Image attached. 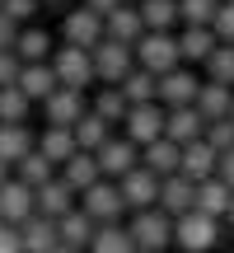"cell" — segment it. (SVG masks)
Masks as SVG:
<instances>
[{"instance_id": "f1b7e54d", "label": "cell", "mask_w": 234, "mask_h": 253, "mask_svg": "<svg viewBox=\"0 0 234 253\" xmlns=\"http://www.w3.org/2000/svg\"><path fill=\"white\" fill-rule=\"evenodd\" d=\"M14 56L24 66H38V61H52V38L42 28H19V42H14Z\"/></svg>"}, {"instance_id": "7dc6e473", "label": "cell", "mask_w": 234, "mask_h": 253, "mask_svg": "<svg viewBox=\"0 0 234 253\" xmlns=\"http://www.w3.org/2000/svg\"><path fill=\"white\" fill-rule=\"evenodd\" d=\"M5 178H9V164H0V183H5Z\"/></svg>"}, {"instance_id": "44dd1931", "label": "cell", "mask_w": 234, "mask_h": 253, "mask_svg": "<svg viewBox=\"0 0 234 253\" xmlns=\"http://www.w3.org/2000/svg\"><path fill=\"white\" fill-rule=\"evenodd\" d=\"M19 239H24V253H52V249H61L56 220H47V216H28L24 225H19Z\"/></svg>"}, {"instance_id": "4316f807", "label": "cell", "mask_w": 234, "mask_h": 253, "mask_svg": "<svg viewBox=\"0 0 234 253\" xmlns=\"http://www.w3.org/2000/svg\"><path fill=\"white\" fill-rule=\"evenodd\" d=\"M33 150H38V141H33V131H28L24 122H19V126L0 122V164H19L24 155H33Z\"/></svg>"}, {"instance_id": "d590c367", "label": "cell", "mask_w": 234, "mask_h": 253, "mask_svg": "<svg viewBox=\"0 0 234 253\" xmlns=\"http://www.w3.org/2000/svg\"><path fill=\"white\" fill-rule=\"evenodd\" d=\"M28 108H33V99H28L19 84H5V89H0V122L5 126H19L28 118Z\"/></svg>"}, {"instance_id": "d4e9b609", "label": "cell", "mask_w": 234, "mask_h": 253, "mask_svg": "<svg viewBox=\"0 0 234 253\" xmlns=\"http://www.w3.org/2000/svg\"><path fill=\"white\" fill-rule=\"evenodd\" d=\"M230 108H234V89L201 80V89H197V113H201V118H206V122H220V118H230Z\"/></svg>"}, {"instance_id": "bcb514c9", "label": "cell", "mask_w": 234, "mask_h": 253, "mask_svg": "<svg viewBox=\"0 0 234 253\" xmlns=\"http://www.w3.org/2000/svg\"><path fill=\"white\" fill-rule=\"evenodd\" d=\"M216 178H225L230 188H234V150H225V155H220V169H216Z\"/></svg>"}, {"instance_id": "f6af8a7d", "label": "cell", "mask_w": 234, "mask_h": 253, "mask_svg": "<svg viewBox=\"0 0 234 253\" xmlns=\"http://www.w3.org/2000/svg\"><path fill=\"white\" fill-rule=\"evenodd\" d=\"M80 5H84V9H94V14H99V19H108L113 9L122 5V0H80Z\"/></svg>"}, {"instance_id": "f5cc1de1", "label": "cell", "mask_w": 234, "mask_h": 253, "mask_svg": "<svg viewBox=\"0 0 234 253\" xmlns=\"http://www.w3.org/2000/svg\"><path fill=\"white\" fill-rule=\"evenodd\" d=\"M136 253H145V249H136Z\"/></svg>"}, {"instance_id": "4dcf8cb0", "label": "cell", "mask_w": 234, "mask_h": 253, "mask_svg": "<svg viewBox=\"0 0 234 253\" xmlns=\"http://www.w3.org/2000/svg\"><path fill=\"white\" fill-rule=\"evenodd\" d=\"M216 33H211V28H183V33H178V56H183V61H201V66H206V56L211 52H216Z\"/></svg>"}, {"instance_id": "277c9868", "label": "cell", "mask_w": 234, "mask_h": 253, "mask_svg": "<svg viewBox=\"0 0 234 253\" xmlns=\"http://www.w3.org/2000/svg\"><path fill=\"white\" fill-rule=\"evenodd\" d=\"M216 239H220V220H216V216L188 211V216L173 220V244L188 249V253H206V249H216Z\"/></svg>"}, {"instance_id": "52a82bcc", "label": "cell", "mask_w": 234, "mask_h": 253, "mask_svg": "<svg viewBox=\"0 0 234 253\" xmlns=\"http://www.w3.org/2000/svg\"><path fill=\"white\" fill-rule=\"evenodd\" d=\"M122 136L136 145H150L164 136V103H136V108H126L122 118Z\"/></svg>"}, {"instance_id": "f546056e", "label": "cell", "mask_w": 234, "mask_h": 253, "mask_svg": "<svg viewBox=\"0 0 234 253\" xmlns=\"http://www.w3.org/2000/svg\"><path fill=\"white\" fill-rule=\"evenodd\" d=\"M38 150H42L52 164H66L80 145H75V131H71V126H47V131L38 136Z\"/></svg>"}, {"instance_id": "603a6c76", "label": "cell", "mask_w": 234, "mask_h": 253, "mask_svg": "<svg viewBox=\"0 0 234 253\" xmlns=\"http://www.w3.org/2000/svg\"><path fill=\"white\" fill-rule=\"evenodd\" d=\"M230 202H234V188H230L225 178H206V183H197V211H201V216L225 220V216H230Z\"/></svg>"}, {"instance_id": "74e56055", "label": "cell", "mask_w": 234, "mask_h": 253, "mask_svg": "<svg viewBox=\"0 0 234 253\" xmlns=\"http://www.w3.org/2000/svg\"><path fill=\"white\" fill-rule=\"evenodd\" d=\"M126 108H131V103L122 99V89H117V84H103L99 99H94V113H99L103 122H122V118H126Z\"/></svg>"}, {"instance_id": "816d5d0a", "label": "cell", "mask_w": 234, "mask_h": 253, "mask_svg": "<svg viewBox=\"0 0 234 253\" xmlns=\"http://www.w3.org/2000/svg\"><path fill=\"white\" fill-rule=\"evenodd\" d=\"M230 122H234V108H230Z\"/></svg>"}, {"instance_id": "ba28073f", "label": "cell", "mask_w": 234, "mask_h": 253, "mask_svg": "<svg viewBox=\"0 0 234 253\" xmlns=\"http://www.w3.org/2000/svg\"><path fill=\"white\" fill-rule=\"evenodd\" d=\"M80 211H89L99 225H108V220H122V211H126L122 188H117L113 178H99L89 192H80Z\"/></svg>"}, {"instance_id": "7c38bea8", "label": "cell", "mask_w": 234, "mask_h": 253, "mask_svg": "<svg viewBox=\"0 0 234 253\" xmlns=\"http://www.w3.org/2000/svg\"><path fill=\"white\" fill-rule=\"evenodd\" d=\"M159 211L164 216H188V211H197V183L183 178V173H169V178H159Z\"/></svg>"}, {"instance_id": "9a60e30c", "label": "cell", "mask_w": 234, "mask_h": 253, "mask_svg": "<svg viewBox=\"0 0 234 253\" xmlns=\"http://www.w3.org/2000/svg\"><path fill=\"white\" fill-rule=\"evenodd\" d=\"M164 136L178 145H192L206 136V118L197 113V103H188V108H164Z\"/></svg>"}, {"instance_id": "5b68a950", "label": "cell", "mask_w": 234, "mask_h": 253, "mask_svg": "<svg viewBox=\"0 0 234 253\" xmlns=\"http://www.w3.org/2000/svg\"><path fill=\"white\" fill-rule=\"evenodd\" d=\"M131 71H136V47L113 42V38H103V42L94 47V75H99L103 84H122Z\"/></svg>"}, {"instance_id": "8992f818", "label": "cell", "mask_w": 234, "mask_h": 253, "mask_svg": "<svg viewBox=\"0 0 234 253\" xmlns=\"http://www.w3.org/2000/svg\"><path fill=\"white\" fill-rule=\"evenodd\" d=\"M94 160H99V169H103V178H126V173L141 164V145L136 141H126V136H108V141L94 150Z\"/></svg>"}, {"instance_id": "ac0fdd59", "label": "cell", "mask_w": 234, "mask_h": 253, "mask_svg": "<svg viewBox=\"0 0 234 253\" xmlns=\"http://www.w3.org/2000/svg\"><path fill=\"white\" fill-rule=\"evenodd\" d=\"M103 38H113V42H126L136 47L145 38V24H141V9L136 5H117L108 19H103Z\"/></svg>"}, {"instance_id": "c3c4849f", "label": "cell", "mask_w": 234, "mask_h": 253, "mask_svg": "<svg viewBox=\"0 0 234 253\" xmlns=\"http://www.w3.org/2000/svg\"><path fill=\"white\" fill-rule=\"evenodd\" d=\"M52 253H80V249H52Z\"/></svg>"}, {"instance_id": "836d02e7", "label": "cell", "mask_w": 234, "mask_h": 253, "mask_svg": "<svg viewBox=\"0 0 234 253\" xmlns=\"http://www.w3.org/2000/svg\"><path fill=\"white\" fill-rule=\"evenodd\" d=\"M206 80H211V84H225V89H234V42H220L216 52L206 56Z\"/></svg>"}, {"instance_id": "ffe728a7", "label": "cell", "mask_w": 234, "mask_h": 253, "mask_svg": "<svg viewBox=\"0 0 234 253\" xmlns=\"http://www.w3.org/2000/svg\"><path fill=\"white\" fill-rule=\"evenodd\" d=\"M141 164L150 173H159V178H169V173H178V164H183V145L169 141V136H159V141L141 145Z\"/></svg>"}, {"instance_id": "d6986e66", "label": "cell", "mask_w": 234, "mask_h": 253, "mask_svg": "<svg viewBox=\"0 0 234 253\" xmlns=\"http://www.w3.org/2000/svg\"><path fill=\"white\" fill-rule=\"evenodd\" d=\"M42 108H47V126H75L84 113H89V108H84V94L80 89H66V84L42 103Z\"/></svg>"}, {"instance_id": "e0dca14e", "label": "cell", "mask_w": 234, "mask_h": 253, "mask_svg": "<svg viewBox=\"0 0 234 253\" xmlns=\"http://www.w3.org/2000/svg\"><path fill=\"white\" fill-rule=\"evenodd\" d=\"M56 235H61V249H80V253H84V249L94 244V235H99V220H94L89 211L75 207L71 216L56 220Z\"/></svg>"}, {"instance_id": "7bdbcfd3", "label": "cell", "mask_w": 234, "mask_h": 253, "mask_svg": "<svg viewBox=\"0 0 234 253\" xmlns=\"http://www.w3.org/2000/svg\"><path fill=\"white\" fill-rule=\"evenodd\" d=\"M0 253H24V239H19V225H5V220H0Z\"/></svg>"}, {"instance_id": "30bf717a", "label": "cell", "mask_w": 234, "mask_h": 253, "mask_svg": "<svg viewBox=\"0 0 234 253\" xmlns=\"http://www.w3.org/2000/svg\"><path fill=\"white\" fill-rule=\"evenodd\" d=\"M28 216H38V197L24 178H5L0 183V220L5 225H24Z\"/></svg>"}, {"instance_id": "6da1fadb", "label": "cell", "mask_w": 234, "mask_h": 253, "mask_svg": "<svg viewBox=\"0 0 234 253\" xmlns=\"http://www.w3.org/2000/svg\"><path fill=\"white\" fill-rule=\"evenodd\" d=\"M136 66L150 75H169L183 66L178 56V33H145L141 42H136Z\"/></svg>"}, {"instance_id": "8d00e7d4", "label": "cell", "mask_w": 234, "mask_h": 253, "mask_svg": "<svg viewBox=\"0 0 234 253\" xmlns=\"http://www.w3.org/2000/svg\"><path fill=\"white\" fill-rule=\"evenodd\" d=\"M19 178H24L28 188H42V183L56 178V164L47 160L42 150H33V155H24V160H19Z\"/></svg>"}, {"instance_id": "484cf974", "label": "cell", "mask_w": 234, "mask_h": 253, "mask_svg": "<svg viewBox=\"0 0 234 253\" xmlns=\"http://www.w3.org/2000/svg\"><path fill=\"white\" fill-rule=\"evenodd\" d=\"M141 24L145 33H173L178 28V0H141Z\"/></svg>"}, {"instance_id": "f907efd6", "label": "cell", "mask_w": 234, "mask_h": 253, "mask_svg": "<svg viewBox=\"0 0 234 253\" xmlns=\"http://www.w3.org/2000/svg\"><path fill=\"white\" fill-rule=\"evenodd\" d=\"M230 220H234V202H230Z\"/></svg>"}, {"instance_id": "3957f363", "label": "cell", "mask_w": 234, "mask_h": 253, "mask_svg": "<svg viewBox=\"0 0 234 253\" xmlns=\"http://www.w3.org/2000/svg\"><path fill=\"white\" fill-rule=\"evenodd\" d=\"M52 71H56V84L80 89V94H84V84H89V80H99V75H94V52L71 47V42H61V47L52 52Z\"/></svg>"}, {"instance_id": "cb8c5ba5", "label": "cell", "mask_w": 234, "mask_h": 253, "mask_svg": "<svg viewBox=\"0 0 234 253\" xmlns=\"http://www.w3.org/2000/svg\"><path fill=\"white\" fill-rule=\"evenodd\" d=\"M61 178H66V183H71V188H75V192H89V188H94V183H99V178H103V169H99V160H94V155H89V150H75V155H71V160H66V164H61Z\"/></svg>"}, {"instance_id": "83f0119b", "label": "cell", "mask_w": 234, "mask_h": 253, "mask_svg": "<svg viewBox=\"0 0 234 253\" xmlns=\"http://www.w3.org/2000/svg\"><path fill=\"white\" fill-rule=\"evenodd\" d=\"M117 89H122V99L131 103V108H136V103H159V75H150V71H141V66H136V71L117 84Z\"/></svg>"}, {"instance_id": "ab89813d", "label": "cell", "mask_w": 234, "mask_h": 253, "mask_svg": "<svg viewBox=\"0 0 234 253\" xmlns=\"http://www.w3.org/2000/svg\"><path fill=\"white\" fill-rule=\"evenodd\" d=\"M211 33H216V42H234V0H220Z\"/></svg>"}, {"instance_id": "8fae6325", "label": "cell", "mask_w": 234, "mask_h": 253, "mask_svg": "<svg viewBox=\"0 0 234 253\" xmlns=\"http://www.w3.org/2000/svg\"><path fill=\"white\" fill-rule=\"evenodd\" d=\"M61 38H66L71 47H84V52H94V47L103 42V19L94 14V9L75 5L71 14H66V24H61Z\"/></svg>"}, {"instance_id": "2e32d148", "label": "cell", "mask_w": 234, "mask_h": 253, "mask_svg": "<svg viewBox=\"0 0 234 253\" xmlns=\"http://www.w3.org/2000/svg\"><path fill=\"white\" fill-rule=\"evenodd\" d=\"M216 169H220V155L206 145V136H201V141H192V145H183V164H178L183 178L206 183V178H216Z\"/></svg>"}, {"instance_id": "e575fe53", "label": "cell", "mask_w": 234, "mask_h": 253, "mask_svg": "<svg viewBox=\"0 0 234 253\" xmlns=\"http://www.w3.org/2000/svg\"><path fill=\"white\" fill-rule=\"evenodd\" d=\"M220 0H178V24L183 28H211Z\"/></svg>"}, {"instance_id": "60d3db41", "label": "cell", "mask_w": 234, "mask_h": 253, "mask_svg": "<svg viewBox=\"0 0 234 253\" xmlns=\"http://www.w3.org/2000/svg\"><path fill=\"white\" fill-rule=\"evenodd\" d=\"M0 14L14 19L19 28H28V19L38 14V0H0Z\"/></svg>"}, {"instance_id": "7a4b0ae2", "label": "cell", "mask_w": 234, "mask_h": 253, "mask_svg": "<svg viewBox=\"0 0 234 253\" xmlns=\"http://www.w3.org/2000/svg\"><path fill=\"white\" fill-rule=\"evenodd\" d=\"M126 230H131V244H136V249H145V253H164V249L173 244V216H164L159 207L136 211Z\"/></svg>"}, {"instance_id": "9c48e42d", "label": "cell", "mask_w": 234, "mask_h": 253, "mask_svg": "<svg viewBox=\"0 0 234 253\" xmlns=\"http://www.w3.org/2000/svg\"><path fill=\"white\" fill-rule=\"evenodd\" d=\"M117 188H122L126 211H150V207H159V173H150L145 164H136L126 178H117Z\"/></svg>"}, {"instance_id": "4fadbf2b", "label": "cell", "mask_w": 234, "mask_h": 253, "mask_svg": "<svg viewBox=\"0 0 234 253\" xmlns=\"http://www.w3.org/2000/svg\"><path fill=\"white\" fill-rule=\"evenodd\" d=\"M33 197H38V216H47V220H61V216H71L75 211V197L80 192L71 188V183L56 173L52 183H42V188H33Z\"/></svg>"}, {"instance_id": "5bb4252c", "label": "cell", "mask_w": 234, "mask_h": 253, "mask_svg": "<svg viewBox=\"0 0 234 253\" xmlns=\"http://www.w3.org/2000/svg\"><path fill=\"white\" fill-rule=\"evenodd\" d=\"M197 89H201V80H197V71H188V66L159 75V103L164 108H188V103H197Z\"/></svg>"}, {"instance_id": "b9f144b4", "label": "cell", "mask_w": 234, "mask_h": 253, "mask_svg": "<svg viewBox=\"0 0 234 253\" xmlns=\"http://www.w3.org/2000/svg\"><path fill=\"white\" fill-rule=\"evenodd\" d=\"M19 71H24V61L14 52H0V89L5 84H19Z\"/></svg>"}, {"instance_id": "7402d4cb", "label": "cell", "mask_w": 234, "mask_h": 253, "mask_svg": "<svg viewBox=\"0 0 234 253\" xmlns=\"http://www.w3.org/2000/svg\"><path fill=\"white\" fill-rule=\"evenodd\" d=\"M19 89L28 94L33 103H47L61 84H56V71H52V61H38V66H24L19 71Z\"/></svg>"}, {"instance_id": "d6a6232c", "label": "cell", "mask_w": 234, "mask_h": 253, "mask_svg": "<svg viewBox=\"0 0 234 253\" xmlns=\"http://www.w3.org/2000/svg\"><path fill=\"white\" fill-rule=\"evenodd\" d=\"M89 253H136V244H131V230H126L122 220H108V225H99V235H94Z\"/></svg>"}, {"instance_id": "ee69618b", "label": "cell", "mask_w": 234, "mask_h": 253, "mask_svg": "<svg viewBox=\"0 0 234 253\" xmlns=\"http://www.w3.org/2000/svg\"><path fill=\"white\" fill-rule=\"evenodd\" d=\"M14 42H19V24L0 14V52H14Z\"/></svg>"}, {"instance_id": "1f68e13d", "label": "cell", "mask_w": 234, "mask_h": 253, "mask_svg": "<svg viewBox=\"0 0 234 253\" xmlns=\"http://www.w3.org/2000/svg\"><path fill=\"white\" fill-rule=\"evenodd\" d=\"M71 131H75V145H80V150H89V155H94V150H99V145H103V141H108V136H113V122H103L99 113L89 108V113H84L80 122L71 126Z\"/></svg>"}, {"instance_id": "681fc988", "label": "cell", "mask_w": 234, "mask_h": 253, "mask_svg": "<svg viewBox=\"0 0 234 253\" xmlns=\"http://www.w3.org/2000/svg\"><path fill=\"white\" fill-rule=\"evenodd\" d=\"M122 5H141V0H122Z\"/></svg>"}, {"instance_id": "f35d334b", "label": "cell", "mask_w": 234, "mask_h": 253, "mask_svg": "<svg viewBox=\"0 0 234 253\" xmlns=\"http://www.w3.org/2000/svg\"><path fill=\"white\" fill-rule=\"evenodd\" d=\"M206 145H211L216 155L234 150V122H230V118H220V122H206Z\"/></svg>"}]
</instances>
